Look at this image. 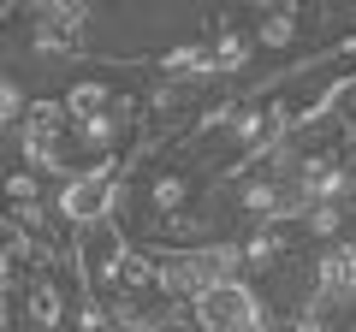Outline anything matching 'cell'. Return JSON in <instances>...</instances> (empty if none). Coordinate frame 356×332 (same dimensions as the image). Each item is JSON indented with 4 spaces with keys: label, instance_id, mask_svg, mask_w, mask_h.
I'll list each match as a JSON object with an SVG mask.
<instances>
[{
    "label": "cell",
    "instance_id": "cell-1",
    "mask_svg": "<svg viewBox=\"0 0 356 332\" xmlns=\"http://www.w3.org/2000/svg\"><path fill=\"white\" fill-rule=\"evenodd\" d=\"M178 320H184L191 332H280V320H273V308L261 303V291H255L250 273L214 279L196 297H184V303H178Z\"/></svg>",
    "mask_w": 356,
    "mask_h": 332
},
{
    "label": "cell",
    "instance_id": "cell-2",
    "mask_svg": "<svg viewBox=\"0 0 356 332\" xmlns=\"http://www.w3.org/2000/svg\"><path fill=\"white\" fill-rule=\"evenodd\" d=\"M303 308L327 315L332 326L356 320V226L344 231V238L309 249V297H303Z\"/></svg>",
    "mask_w": 356,
    "mask_h": 332
},
{
    "label": "cell",
    "instance_id": "cell-3",
    "mask_svg": "<svg viewBox=\"0 0 356 332\" xmlns=\"http://www.w3.org/2000/svg\"><path fill=\"white\" fill-rule=\"evenodd\" d=\"M131 249L137 243L119 231V219H95V226H83L72 238V267H77V279H83V291L95 297V303H113L119 297V285H125V261H131Z\"/></svg>",
    "mask_w": 356,
    "mask_h": 332
},
{
    "label": "cell",
    "instance_id": "cell-4",
    "mask_svg": "<svg viewBox=\"0 0 356 332\" xmlns=\"http://www.w3.org/2000/svg\"><path fill=\"white\" fill-rule=\"evenodd\" d=\"M119 172L125 166H83V172H60L54 179V226L65 231V238H77L83 226H95V219H113L119 208Z\"/></svg>",
    "mask_w": 356,
    "mask_h": 332
},
{
    "label": "cell",
    "instance_id": "cell-5",
    "mask_svg": "<svg viewBox=\"0 0 356 332\" xmlns=\"http://www.w3.org/2000/svg\"><path fill=\"white\" fill-rule=\"evenodd\" d=\"M243 30H250V42H255V65H267V60L291 65V53L303 48V36H309L303 0H297V6H280V13H255Z\"/></svg>",
    "mask_w": 356,
    "mask_h": 332
},
{
    "label": "cell",
    "instance_id": "cell-6",
    "mask_svg": "<svg viewBox=\"0 0 356 332\" xmlns=\"http://www.w3.org/2000/svg\"><path fill=\"white\" fill-rule=\"evenodd\" d=\"M280 6H297V0H243V13H250V18L255 13H280Z\"/></svg>",
    "mask_w": 356,
    "mask_h": 332
}]
</instances>
